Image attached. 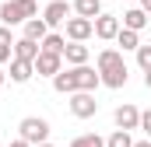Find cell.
<instances>
[{
    "mask_svg": "<svg viewBox=\"0 0 151 147\" xmlns=\"http://www.w3.org/2000/svg\"><path fill=\"white\" fill-rule=\"evenodd\" d=\"M95 67H99V74H102V84L113 88V91H116V88H123V84L130 81V70H127L119 49H102L99 60H95Z\"/></svg>",
    "mask_w": 151,
    "mask_h": 147,
    "instance_id": "1",
    "label": "cell"
},
{
    "mask_svg": "<svg viewBox=\"0 0 151 147\" xmlns=\"http://www.w3.org/2000/svg\"><path fill=\"white\" fill-rule=\"evenodd\" d=\"M18 133H21V140H28V144H46L49 140V123L42 119V116H25L21 123H18Z\"/></svg>",
    "mask_w": 151,
    "mask_h": 147,
    "instance_id": "2",
    "label": "cell"
},
{
    "mask_svg": "<svg viewBox=\"0 0 151 147\" xmlns=\"http://www.w3.org/2000/svg\"><path fill=\"white\" fill-rule=\"evenodd\" d=\"M67 105H70V116H77V119H91L99 112L95 91H70L67 95Z\"/></svg>",
    "mask_w": 151,
    "mask_h": 147,
    "instance_id": "3",
    "label": "cell"
},
{
    "mask_svg": "<svg viewBox=\"0 0 151 147\" xmlns=\"http://www.w3.org/2000/svg\"><path fill=\"white\" fill-rule=\"evenodd\" d=\"M63 25H67V42H88V39L95 35V21H91V18L74 14V18H67Z\"/></svg>",
    "mask_w": 151,
    "mask_h": 147,
    "instance_id": "4",
    "label": "cell"
},
{
    "mask_svg": "<svg viewBox=\"0 0 151 147\" xmlns=\"http://www.w3.org/2000/svg\"><path fill=\"white\" fill-rule=\"evenodd\" d=\"M60 70H63V56L49 53V49H39V56H35V74L39 77H56Z\"/></svg>",
    "mask_w": 151,
    "mask_h": 147,
    "instance_id": "5",
    "label": "cell"
},
{
    "mask_svg": "<svg viewBox=\"0 0 151 147\" xmlns=\"http://www.w3.org/2000/svg\"><path fill=\"white\" fill-rule=\"evenodd\" d=\"M119 28H123V21L116 14H99L95 18V39H102V42H116Z\"/></svg>",
    "mask_w": 151,
    "mask_h": 147,
    "instance_id": "6",
    "label": "cell"
},
{
    "mask_svg": "<svg viewBox=\"0 0 151 147\" xmlns=\"http://www.w3.org/2000/svg\"><path fill=\"white\" fill-rule=\"evenodd\" d=\"M70 70H74L77 91H95V88L102 84V74H99V67H88V63H81V67H70Z\"/></svg>",
    "mask_w": 151,
    "mask_h": 147,
    "instance_id": "7",
    "label": "cell"
},
{
    "mask_svg": "<svg viewBox=\"0 0 151 147\" xmlns=\"http://www.w3.org/2000/svg\"><path fill=\"white\" fill-rule=\"evenodd\" d=\"M113 119H116L119 130H141V109L130 105V102H123V105L113 112Z\"/></svg>",
    "mask_w": 151,
    "mask_h": 147,
    "instance_id": "8",
    "label": "cell"
},
{
    "mask_svg": "<svg viewBox=\"0 0 151 147\" xmlns=\"http://www.w3.org/2000/svg\"><path fill=\"white\" fill-rule=\"evenodd\" d=\"M70 11H74V7H70L67 0H53V4H46L42 18H46V25H49V28H56V25H63V21L70 18Z\"/></svg>",
    "mask_w": 151,
    "mask_h": 147,
    "instance_id": "9",
    "label": "cell"
},
{
    "mask_svg": "<svg viewBox=\"0 0 151 147\" xmlns=\"http://www.w3.org/2000/svg\"><path fill=\"white\" fill-rule=\"evenodd\" d=\"M0 21L4 25H25L28 18H25V7H21V0H7V4H0Z\"/></svg>",
    "mask_w": 151,
    "mask_h": 147,
    "instance_id": "10",
    "label": "cell"
},
{
    "mask_svg": "<svg viewBox=\"0 0 151 147\" xmlns=\"http://www.w3.org/2000/svg\"><path fill=\"white\" fill-rule=\"evenodd\" d=\"M39 49H42V42H35V39H28V35L14 39V56H18V60H32V63H35Z\"/></svg>",
    "mask_w": 151,
    "mask_h": 147,
    "instance_id": "11",
    "label": "cell"
},
{
    "mask_svg": "<svg viewBox=\"0 0 151 147\" xmlns=\"http://www.w3.org/2000/svg\"><path fill=\"white\" fill-rule=\"evenodd\" d=\"M32 74H35V63H32V60H18V56H11V81H14V84L32 81Z\"/></svg>",
    "mask_w": 151,
    "mask_h": 147,
    "instance_id": "12",
    "label": "cell"
},
{
    "mask_svg": "<svg viewBox=\"0 0 151 147\" xmlns=\"http://www.w3.org/2000/svg\"><path fill=\"white\" fill-rule=\"evenodd\" d=\"M151 14L144 11V7H130L127 14H123V28H134V32H141V28H148Z\"/></svg>",
    "mask_w": 151,
    "mask_h": 147,
    "instance_id": "13",
    "label": "cell"
},
{
    "mask_svg": "<svg viewBox=\"0 0 151 147\" xmlns=\"http://www.w3.org/2000/svg\"><path fill=\"white\" fill-rule=\"evenodd\" d=\"M88 46L84 42H67V49H63V60L70 63V67H81V63H88Z\"/></svg>",
    "mask_w": 151,
    "mask_h": 147,
    "instance_id": "14",
    "label": "cell"
},
{
    "mask_svg": "<svg viewBox=\"0 0 151 147\" xmlns=\"http://www.w3.org/2000/svg\"><path fill=\"white\" fill-rule=\"evenodd\" d=\"M70 7H74V14H81V18H91V21L102 14V0H74Z\"/></svg>",
    "mask_w": 151,
    "mask_h": 147,
    "instance_id": "15",
    "label": "cell"
},
{
    "mask_svg": "<svg viewBox=\"0 0 151 147\" xmlns=\"http://www.w3.org/2000/svg\"><path fill=\"white\" fill-rule=\"evenodd\" d=\"M14 56V35H11V25H0V63H11Z\"/></svg>",
    "mask_w": 151,
    "mask_h": 147,
    "instance_id": "16",
    "label": "cell"
},
{
    "mask_svg": "<svg viewBox=\"0 0 151 147\" xmlns=\"http://www.w3.org/2000/svg\"><path fill=\"white\" fill-rule=\"evenodd\" d=\"M25 35L35 39V42H42V39L49 35V25H46V18H28L25 21Z\"/></svg>",
    "mask_w": 151,
    "mask_h": 147,
    "instance_id": "17",
    "label": "cell"
},
{
    "mask_svg": "<svg viewBox=\"0 0 151 147\" xmlns=\"http://www.w3.org/2000/svg\"><path fill=\"white\" fill-rule=\"evenodd\" d=\"M53 88L60 91V95H70V91H77V81H74V70H60L56 77H53Z\"/></svg>",
    "mask_w": 151,
    "mask_h": 147,
    "instance_id": "18",
    "label": "cell"
},
{
    "mask_svg": "<svg viewBox=\"0 0 151 147\" xmlns=\"http://www.w3.org/2000/svg\"><path fill=\"white\" fill-rule=\"evenodd\" d=\"M116 42H119V49H134V53H137V46H141V32H134V28H119Z\"/></svg>",
    "mask_w": 151,
    "mask_h": 147,
    "instance_id": "19",
    "label": "cell"
},
{
    "mask_svg": "<svg viewBox=\"0 0 151 147\" xmlns=\"http://www.w3.org/2000/svg\"><path fill=\"white\" fill-rule=\"evenodd\" d=\"M42 49H49V53H60V56H63V49H67V35H56V32H49V35L42 39Z\"/></svg>",
    "mask_w": 151,
    "mask_h": 147,
    "instance_id": "20",
    "label": "cell"
},
{
    "mask_svg": "<svg viewBox=\"0 0 151 147\" xmlns=\"http://www.w3.org/2000/svg\"><path fill=\"white\" fill-rule=\"evenodd\" d=\"M70 147H106V140L99 137V133H81L70 140Z\"/></svg>",
    "mask_w": 151,
    "mask_h": 147,
    "instance_id": "21",
    "label": "cell"
},
{
    "mask_svg": "<svg viewBox=\"0 0 151 147\" xmlns=\"http://www.w3.org/2000/svg\"><path fill=\"white\" fill-rule=\"evenodd\" d=\"M106 147H134V140H130V130H119V126H116V133L106 140Z\"/></svg>",
    "mask_w": 151,
    "mask_h": 147,
    "instance_id": "22",
    "label": "cell"
},
{
    "mask_svg": "<svg viewBox=\"0 0 151 147\" xmlns=\"http://www.w3.org/2000/svg\"><path fill=\"white\" fill-rule=\"evenodd\" d=\"M137 67L144 74L151 70V46H137Z\"/></svg>",
    "mask_w": 151,
    "mask_h": 147,
    "instance_id": "23",
    "label": "cell"
},
{
    "mask_svg": "<svg viewBox=\"0 0 151 147\" xmlns=\"http://www.w3.org/2000/svg\"><path fill=\"white\" fill-rule=\"evenodd\" d=\"M141 130L151 137V109H144V112H141Z\"/></svg>",
    "mask_w": 151,
    "mask_h": 147,
    "instance_id": "24",
    "label": "cell"
},
{
    "mask_svg": "<svg viewBox=\"0 0 151 147\" xmlns=\"http://www.w3.org/2000/svg\"><path fill=\"white\" fill-rule=\"evenodd\" d=\"M11 147H32V144H28V140H14Z\"/></svg>",
    "mask_w": 151,
    "mask_h": 147,
    "instance_id": "25",
    "label": "cell"
},
{
    "mask_svg": "<svg viewBox=\"0 0 151 147\" xmlns=\"http://www.w3.org/2000/svg\"><path fill=\"white\" fill-rule=\"evenodd\" d=\"M144 88H148V91H151V70L144 74Z\"/></svg>",
    "mask_w": 151,
    "mask_h": 147,
    "instance_id": "26",
    "label": "cell"
},
{
    "mask_svg": "<svg viewBox=\"0 0 151 147\" xmlns=\"http://www.w3.org/2000/svg\"><path fill=\"white\" fill-rule=\"evenodd\" d=\"M141 7H144V11H148V14H151V0H141Z\"/></svg>",
    "mask_w": 151,
    "mask_h": 147,
    "instance_id": "27",
    "label": "cell"
},
{
    "mask_svg": "<svg viewBox=\"0 0 151 147\" xmlns=\"http://www.w3.org/2000/svg\"><path fill=\"white\" fill-rule=\"evenodd\" d=\"M134 147H151V140H137V144H134Z\"/></svg>",
    "mask_w": 151,
    "mask_h": 147,
    "instance_id": "28",
    "label": "cell"
},
{
    "mask_svg": "<svg viewBox=\"0 0 151 147\" xmlns=\"http://www.w3.org/2000/svg\"><path fill=\"white\" fill-rule=\"evenodd\" d=\"M4 81H7V74H4V70H0V88H4Z\"/></svg>",
    "mask_w": 151,
    "mask_h": 147,
    "instance_id": "29",
    "label": "cell"
},
{
    "mask_svg": "<svg viewBox=\"0 0 151 147\" xmlns=\"http://www.w3.org/2000/svg\"><path fill=\"white\" fill-rule=\"evenodd\" d=\"M35 147H53V144H49V140H46V144H35Z\"/></svg>",
    "mask_w": 151,
    "mask_h": 147,
    "instance_id": "30",
    "label": "cell"
},
{
    "mask_svg": "<svg viewBox=\"0 0 151 147\" xmlns=\"http://www.w3.org/2000/svg\"><path fill=\"white\" fill-rule=\"evenodd\" d=\"M0 147H4V144H0Z\"/></svg>",
    "mask_w": 151,
    "mask_h": 147,
    "instance_id": "31",
    "label": "cell"
}]
</instances>
